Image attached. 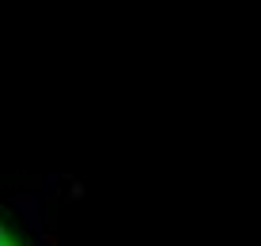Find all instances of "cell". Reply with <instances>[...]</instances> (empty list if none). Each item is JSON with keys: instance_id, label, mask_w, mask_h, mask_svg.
I'll return each mask as SVG.
<instances>
[{"instance_id": "cell-1", "label": "cell", "mask_w": 261, "mask_h": 246, "mask_svg": "<svg viewBox=\"0 0 261 246\" xmlns=\"http://www.w3.org/2000/svg\"><path fill=\"white\" fill-rule=\"evenodd\" d=\"M0 246H42L38 216L27 197L0 189Z\"/></svg>"}]
</instances>
